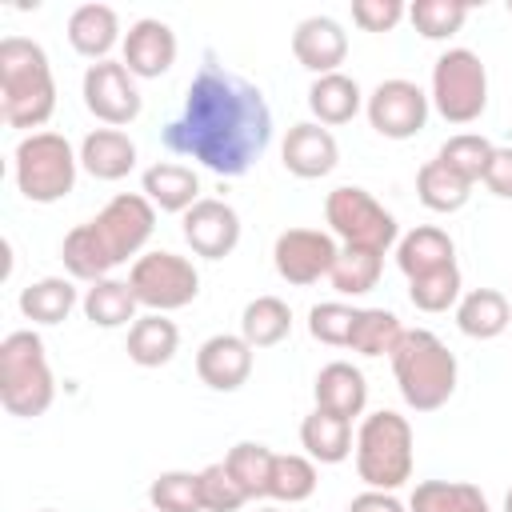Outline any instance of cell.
Returning a JSON list of instances; mask_svg holds the SVG:
<instances>
[{
  "label": "cell",
  "instance_id": "6da1fadb",
  "mask_svg": "<svg viewBox=\"0 0 512 512\" xmlns=\"http://www.w3.org/2000/svg\"><path fill=\"white\" fill-rule=\"evenodd\" d=\"M268 144L272 108L264 92L208 52L200 72L188 80L180 116L164 124V148L232 180L244 176Z\"/></svg>",
  "mask_w": 512,
  "mask_h": 512
},
{
  "label": "cell",
  "instance_id": "7a4b0ae2",
  "mask_svg": "<svg viewBox=\"0 0 512 512\" xmlns=\"http://www.w3.org/2000/svg\"><path fill=\"white\" fill-rule=\"evenodd\" d=\"M56 112V76L48 52L28 36L0 40V116L8 128H44Z\"/></svg>",
  "mask_w": 512,
  "mask_h": 512
},
{
  "label": "cell",
  "instance_id": "3957f363",
  "mask_svg": "<svg viewBox=\"0 0 512 512\" xmlns=\"http://www.w3.org/2000/svg\"><path fill=\"white\" fill-rule=\"evenodd\" d=\"M392 376L412 412H436L452 400L460 368L448 344L428 328H404L400 344L392 348Z\"/></svg>",
  "mask_w": 512,
  "mask_h": 512
},
{
  "label": "cell",
  "instance_id": "277c9868",
  "mask_svg": "<svg viewBox=\"0 0 512 512\" xmlns=\"http://www.w3.org/2000/svg\"><path fill=\"white\" fill-rule=\"evenodd\" d=\"M356 476L376 492H396L412 480L416 468V436L408 416L380 408L368 412L356 428Z\"/></svg>",
  "mask_w": 512,
  "mask_h": 512
},
{
  "label": "cell",
  "instance_id": "5b68a950",
  "mask_svg": "<svg viewBox=\"0 0 512 512\" xmlns=\"http://www.w3.org/2000/svg\"><path fill=\"white\" fill-rule=\"evenodd\" d=\"M56 400V376L48 368L44 340L32 328L8 332L0 340V404L8 416H44Z\"/></svg>",
  "mask_w": 512,
  "mask_h": 512
},
{
  "label": "cell",
  "instance_id": "8992f818",
  "mask_svg": "<svg viewBox=\"0 0 512 512\" xmlns=\"http://www.w3.org/2000/svg\"><path fill=\"white\" fill-rule=\"evenodd\" d=\"M80 152L60 132H32L12 152L16 188L32 204H56L76 188Z\"/></svg>",
  "mask_w": 512,
  "mask_h": 512
},
{
  "label": "cell",
  "instance_id": "52a82bcc",
  "mask_svg": "<svg viewBox=\"0 0 512 512\" xmlns=\"http://www.w3.org/2000/svg\"><path fill=\"white\" fill-rule=\"evenodd\" d=\"M324 220L344 248H368V252H388L400 240L396 216L360 184H340L324 200Z\"/></svg>",
  "mask_w": 512,
  "mask_h": 512
},
{
  "label": "cell",
  "instance_id": "ba28073f",
  "mask_svg": "<svg viewBox=\"0 0 512 512\" xmlns=\"http://www.w3.org/2000/svg\"><path fill=\"white\" fill-rule=\"evenodd\" d=\"M432 108L448 124H472L488 108V68L472 48H448L432 64Z\"/></svg>",
  "mask_w": 512,
  "mask_h": 512
},
{
  "label": "cell",
  "instance_id": "9c48e42d",
  "mask_svg": "<svg viewBox=\"0 0 512 512\" xmlns=\"http://www.w3.org/2000/svg\"><path fill=\"white\" fill-rule=\"evenodd\" d=\"M128 284H132L140 308L164 312V316L176 312V308H188L200 296V272H196V264L188 256L164 252V248H152L140 260H132Z\"/></svg>",
  "mask_w": 512,
  "mask_h": 512
},
{
  "label": "cell",
  "instance_id": "30bf717a",
  "mask_svg": "<svg viewBox=\"0 0 512 512\" xmlns=\"http://www.w3.org/2000/svg\"><path fill=\"white\" fill-rule=\"evenodd\" d=\"M88 224L100 236V244L112 256V264H124V260H140L144 256V244L156 232V208H152V200L144 192H120Z\"/></svg>",
  "mask_w": 512,
  "mask_h": 512
},
{
  "label": "cell",
  "instance_id": "8fae6325",
  "mask_svg": "<svg viewBox=\"0 0 512 512\" xmlns=\"http://www.w3.org/2000/svg\"><path fill=\"white\" fill-rule=\"evenodd\" d=\"M428 108H432L428 92H424L416 80H404V76L380 80V84L364 96V116H368V124H372L384 140H412L416 132H424Z\"/></svg>",
  "mask_w": 512,
  "mask_h": 512
},
{
  "label": "cell",
  "instance_id": "7c38bea8",
  "mask_svg": "<svg viewBox=\"0 0 512 512\" xmlns=\"http://www.w3.org/2000/svg\"><path fill=\"white\" fill-rule=\"evenodd\" d=\"M84 108L108 124V128H124L140 116L144 100H140V88H136V76L120 64V60H100V64H88L84 72Z\"/></svg>",
  "mask_w": 512,
  "mask_h": 512
},
{
  "label": "cell",
  "instance_id": "4fadbf2b",
  "mask_svg": "<svg viewBox=\"0 0 512 512\" xmlns=\"http://www.w3.org/2000/svg\"><path fill=\"white\" fill-rule=\"evenodd\" d=\"M340 256V244L332 232H320V228H284L272 244V264H276V276L296 284V288H308L316 284L320 276L332 272Z\"/></svg>",
  "mask_w": 512,
  "mask_h": 512
},
{
  "label": "cell",
  "instance_id": "5bb4252c",
  "mask_svg": "<svg viewBox=\"0 0 512 512\" xmlns=\"http://www.w3.org/2000/svg\"><path fill=\"white\" fill-rule=\"evenodd\" d=\"M180 232H184V244L204 256V260H224L236 252L240 244V212L216 196H204L196 200L184 216H180Z\"/></svg>",
  "mask_w": 512,
  "mask_h": 512
},
{
  "label": "cell",
  "instance_id": "9a60e30c",
  "mask_svg": "<svg viewBox=\"0 0 512 512\" xmlns=\"http://www.w3.org/2000/svg\"><path fill=\"white\" fill-rule=\"evenodd\" d=\"M176 32L172 24L156 20V16H144L136 20L128 32H124V44H120V64L136 76V80H160L172 64H176Z\"/></svg>",
  "mask_w": 512,
  "mask_h": 512
},
{
  "label": "cell",
  "instance_id": "2e32d148",
  "mask_svg": "<svg viewBox=\"0 0 512 512\" xmlns=\"http://www.w3.org/2000/svg\"><path fill=\"white\" fill-rule=\"evenodd\" d=\"M256 348L240 332H216L196 348V376L212 392H236L252 376Z\"/></svg>",
  "mask_w": 512,
  "mask_h": 512
},
{
  "label": "cell",
  "instance_id": "e0dca14e",
  "mask_svg": "<svg viewBox=\"0 0 512 512\" xmlns=\"http://www.w3.org/2000/svg\"><path fill=\"white\" fill-rule=\"evenodd\" d=\"M292 56L312 76L340 72V64L348 60V32H344V24L332 20V16H304L296 24V32H292Z\"/></svg>",
  "mask_w": 512,
  "mask_h": 512
},
{
  "label": "cell",
  "instance_id": "ac0fdd59",
  "mask_svg": "<svg viewBox=\"0 0 512 512\" xmlns=\"http://www.w3.org/2000/svg\"><path fill=\"white\" fill-rule=\"evenodd\" d=\"M280 160L292 176L320 180L340 164V144H336L332 128H324L316 120H300V124L288 128V136L280 144Z\"/></svg>",
  "mask_w": 512,
  "mask_h": 512
},
{
  "label": "cell",
  "instance_id": "d6986e66",
  "mask_svg": "<svg viewBox=\"0 0 512 512\" xmlns=\"http://www.w3.org/2000/svg\"><path fill=\"white\" fill-rule=\"evenodd\" d=\"M312 396H316V408L336 412V416H344V420H356V416H364V408H368V380H364V372H360L356 364L332 360V364H324V368L316 372Z\"/></svg>",
  "mask_w": 512,
  "mask_h": 512
},
{
  "label": "cell",
  "instance_id": "ffe728a7",
  "mask_svg": "<svg viewBox=\"0 0 512 512\" xmlns=\"http://www.w3.org/2000/svg\"><path fill=\"white\" fill-rule=\"evenodd\" d=\"M68 44H72L84 60H92V64L112 60V48L124 44L116 8H108V4H80V8L68 16Z\"/></svg>",
  "mask_w": 512,
  "mask_h": 512
},
{
  "label": "cell",
  "instance_id": "44dd1931",
  "mask_svg": "<svg viewBox=\"0 0 512 512\" xmlns=\"http://www.w3.org/2000/svg\"><path fill=\"white\" fill-rule=\"evenodd\" d=\"M76 152H80V168L92 180H124L136 168V144L124 128H92Z\"/></svg>",
  "mask_w": 512,
  "mask_h": 512
},
{
  "label": "cell",
  "instance_id": "7402d4cb",
  "mask_svg": "<svg viewBox=\"0 0 512 512\" xmlns=\"http://www.w3.org/2000/svg\"><path fill=\"white\" fill-rule=\"evenodd\" d=\"M140 192L152 200V208L176 212V216H184L196 200H204V196H200V176H196V168L176 164V160H156L152 168H144Z\"/></svg>",
  "mask_w": 512,
  "mask_h": 512
},
{
  "label": "cell",
  "instance_id": "603a6c76",
  "mask_svg": "<svg viewBox=\"0 0 512 512\" xmlns=\"http://www.w3.org/2000/svg\"><path fill=\"white\" fill-rule=\"evenodd\" d=\"M396 264H400V272H404L408 280L428 276V272H436V268H444V264H456V244H452V236H448L444 228H436V224H416L412 232H404V236L396 240Z\"/></svg>",
  "mask_w": 512,
  "mask_h": 512
},
{
  "label": "cell",
  "instance_id": "cb8c5ba5",
  "mask_svg": "<svg viewBox=\"0 0 512 512\" xmlns=\"http://www.w3.org/2000/svg\"><path fill=\"white\" fill-rule=\"evenodd\" d=\"M512 324V300L500 288H472L456 304V328L472 340H496Z\"/></svg>",
  "mask_w": 512,
  "mask_h": 512
},
{
  "label": "cell",
  "instance_id": "d4e9b609",
  "mask_svg": "<svg viewBox=\"0 0 512 512\" xmlns=\"http://www.w3.org/2000/svg\"><path fill=\"white\" fill-rule=\"evenodd\" d=\"M300 448L316 464H340V460H348L352 448H356L352 420H344L336 412H324V408H312L300 420Z\"/></svg>",
  "mask_w": 512,
  "mask_h": 512
},
{
  "label": "cell",
  "instance_id": "484cf974",
  "mask_svg": "<svg viewBox=\"0 0 512 512\" xmlns=\"http://www.w3.org/2000/svg\"><path fill=\"white\" fill-rule=\"evenodd\" d=\"M308 108H312L316 124L336 128V124L356 120V112L364 108V92L348 72H328L308 84Z\"/></svg>",
  "mask_w": 512,
  "mask_h": 512
},
{
  "label": "cell",
  "instance_id": "4316f807",
  "mask_svg": "<svg viewBox=\"0 0 512 512\" xmlns=\"http://www.w3.org/2000/svg\"><path fill=\"white\" fill-rule=\"evenodd\" d=\"M180 352V328L164 312H144L128 328V360L140 368H164Z\"/></svg>",
  "mask_w": 512,
  "mask_h": 512
},
{
  "label": "cell",
  "instance_id": "83f0119b",
  "mask_svg": "<svg viewBox=\"0 0 512 512\" xmlns=\"http://www.w3.org/2000/svg\"><path fill=\"white\" fill-rule=\"evenodd\" d=\"M80 308H84V316H88L96 328H124V324L132 328V324H136V308H140V300H136V292H132L128 280H112V276H104V280H96V284L84 288Z\"/></svg>",
  "mask_w": 512,
  "mask_h": 512
},
{
  "label": "cell",
  "instance_id": "f1b7e54d",
  "mask_svg": "<svg viewBox=\"0 0 512 512\" xmlns=\"http://www.w3.org/2000/svg\"><path fill=\"white\" fill-rule=\"evenodd\" d=\"M16 304H20L24 320L52 328V324H64L72 316V308L80 304V296H76L72 276H44V280L20 288V300Z\"/></svg>",
  "mask_w": 512,
  "mask_h": 512
},
{
  "label": "cell",
  "instance_id": "f546056e",
  "mask_svg": "<svg viewBox=\"0 0 512 512\" xmlns=\"http://www.w3.org/2000/svg\"><path fill=\"white\" fill-rule=\"evenodd\" d=\"M408 512H492V504L468 480H420L408 496Z\"/></svg>",
  "mask_w": 512,
  "mask_h": 512
},
{
  "label": "cell",
  "instance_id": "4dcf8cb0",
  "mask_svg": "<svg viewBox=\"0 0 512 512\" xmlns=\"http://www.w3.org/2000/svg\"><path fill=\"white\" fill-rule=\"evenodd\" d=\"M416 196L428 212H460L472 200V184L464 176H456L444 160H424L416 172Z\"/></svg>",
  "mask_w": 512,
  "mask_h": 512
},
{
  "label": "cell",
  "instance_id": "1f68e13d",
  "mask_svg": "<svg viewBox=\"0 0 512 512\" xmlns=\"http://www.w3.org/2000/svg\"><path fill=\"white\" fill-rule=\"evenodd\" d=\"M60 260H64L68 276H72V280H84V284H96V280H104V276L116 268L112 256L104 252L100 236L92 232V224H76V228L64 236Z\"/></svg>",
  "mask_w": 512,
  "mask_h": 512
},
{
  "label": "cell",
  "instance_id": "d6a6232c",
  "mask_svg": "<svg viewBox=\"0 0 512 512\" xmlns=\"http://www.w3.org/2000/svg\"><path fill=\"white\" fill-rule=\"evenodd\" d=\"M292 332V308L280 296H256L240 312V336L252 348H272Z\"/></svg>",
  "mask_w": 512,
  "mask_h": 512
},
{
  "label": "cell",
  "instance_id": "836d02e7",
  "mask_svg": "<svg viewBox=\"0 0 512 512\" xmlns=\"http://www.w3.org/2000/svg\"><path fill=\"white\" fill-rule=\"evenodd\" d=\"M272 460L276 452L260 440H240L228 448L224 456V468L232 472V480L248 492V500H264L268 496V480H272Z\"/></svg>",
  "mask_w": 512,
  "mask_h": 512
},
{
  "label": "cell",
  "instance_id": "e575fe53",
  "mask_svg": "<svg viewBox=\"0 0 512 512\" xmlns=\"http://www.w3.org/2000/svg\"><path fill=\"white\" fill-rule=\"evenodd\" d=\"M320 484V472H316V460L312 456H300V452H276L272 460V480H268V496L280 500V504H300L316 492Z\"/></svg>",
  "mask_w": 512,
  "mask_h": 512
},
{
  "label": "cell",
  "instance_id": "d590c367",
  "mask_svg": "<svg viewBox=\"0 0 512 512\" xmlns=\"http://www.w3.org/2000/svg\"><path fill=\"white\" fill-rule=\"evenodd\" d=\"M492 152H496V144L488 136H480V132H456V136H448L440 144L436 160H444L456 176H464L476 188V184H484V172L492 164Z\"/></svg>",
  "mask_w": 512,
  "mask_h": 512
},
{
  "label": "cell",
  "instance_id": "8d00e7d4",
  "mask_svg": "<svg viewBox=\"0 0 512 512\" xmlns=\"http://www.w3.org/2000/svg\"><path fill=\"white\" fill-rule=\"evenodd\" d=\"M384 272V252H368V248H340L328 280L340 296H364L380 284Z\"/></svg>",
  "mask_w": 512,
  "mask_h": 512
},
{
  "label": "cell",
  "instance_id": "74e56055",
  "mask_svg": "<svg viewBox=\"0 0 512 512\" xmlns=\"http://www.w3.org/2000/svg\"><path fill=\"white\" fill-rule=\"evenodd\" d=\"M400 336H404V324H400L396 312H388V308H360L348 348L360 352V356H392Z\"/></svg>",
  "mask_w": 512,
  "mask_h": 512
},
{
  "label": "cell",
  "instance_id": "f35d334b",
  "mask_svg": "<svg viewBox=\"0 0 512 512\" xmlns=\"http://www.w3.org/2000/svg\"><path fill=\"white\" fill-rule=\"evenodd\" d=\"M460 296H464V280H460V268H456V264H444V268H436V272H428V276L408 280V300H412V308L432 312V316L456 308Z\"/></svg>",
  "mask_w": 512,
  "mask_h": 512
},
{
  "label": "cell",
  "instance_id": "ab89813d",
  "mask_svg": "<svg viewBox=\"0 0 512 512\" xmlns=\"http://www.w3.org/2000/svg\"><path fill=\"white\" fill-rule=\"evenodd\" d=\"M148 504L152 512H204V500H200V472H160L152 484H148Z\"/></svg>",
  "mask_w": 512,
  "mask_h": 512
},
{
  "label": "cell",
  "instance_id": "60d3db41",
  "mask_svg": "<svg viewBox=\"0 0 512 512\" xmlns=\"http://www.w3.org/2000/svg\"><path fill=\"white\" fill-rule=\"evenodd\" d=\"M468 12L472 8L464 0H416V4H408V20H412V28L424 40H448V36H456L464 28Z\"/></svg>",
  "mask_w": 512,
  "mask_h": 512
},
{
  "label": "cell",
  "instance_id": "b9f144b4",
  "mask_svg": "<svg viewBox=\"0 0 512 512\" xmlns=\"http://www.w3.org/2000/svg\"><path fill=\"white\" fill-rule=\"evenodd\" d=\"M356 316H360V308H352L344 300L312 304V312H308V336L320 340V344H328V348H348L352 328H356Z\"/></svg>",
  "mask_w": 512,
  "mask_h": 512
},
{
  "label": "cell",
  "instance_id": "7bdbcfd3",
  "mask_svg": "<svg viewBox=\"0 0 512 512\" xmlns=\"http://www.w3.org/2000/svg\"><path fill=\"white\" fill-rule=\"evenodd\" d=\"M200 500H204V512H240L244 504H252L248 492L224 468V460L200 468Z\"/></svg>",
  "mask_w": 512,
  "mask_h": 512
},
{
  "label": "cell",
  "instance_id": "ee69618b",
  "mask_svg": "<svg viewBox=\"0 0 512 512\" xmlns=\"http://www.w3.org/2000/svg\"><path fill=\"white\" fill-rule=\"evenodd\" d=\"M408 16L404 0H352V24L364 32H392Z\"/></svg>",
  "mask_w": 512,
  "mask_h": 512
},
{
  "label": "cell",
  "instance_id": "f6af8a7d",
  "mask_svg": "<svg viewBox=\"0 0 512 512\" xmlns=\"http://www.w3.org/2000/svg\"><path fill=\"white\" fill-rule=\"evenodd\" d=\"M484 188L492 196H500V200H512V144L492 152V164L484 172Z\"/></svg>",
  "mask_w": 512,
  "mask_h": 512
},
{
  "label": "cell",
  "instance_id": "bcb514c9",
  "mask_svg": "<svg viewBox=\"0 0 512 512\" xmlns=\"http://www.w3.org/2000/svg\"><path fill=\"white\" fill-rule=\"evenodd\" d=\"M348 512H408V504H404L396 492L364 488L360 496H352V500H348Z\"/></svg>",
  "mask_w": 512,
  "mask_h": 512
},
{
  "label": "cell",
  "instance_id": "7dc6e473",
  "mask_svg": "<svg viewBox=\"0 0 512 512\" xmlns=\"http://www.w3.org/2000/svg\"><path fill=\"white\" fill-rule=\"evenodd\" d=\"M504 512H512V488L504 492Z\"/></svg>",
  "mask_w": 512,
  "mask_h": 512
},
{
  "label": "cell",
  "instance_id": "c3c4849f",
  "mask_svg": "<svg viewBox=\"0 0 512 512\" xmlns=\"http://www.w3.org/2000/svg\"><path fill=\"white\" fill-rule=\"evenodd\" d=\"M252 512H280V508H272V504H260V508H252Z\"/></svg>",
  "mask_w": 512,
  "mask_h": 512
},
{
  "label": "cell",
  "instance_id": "681fc988",
  "mask_svg": "<svg viewBox=\"0 0 512 512\" xmlns=\"http://www.w3.org/2000/svg\"><path fill=\"white\" fill-rule=\"evenodd\" d=\"M508 16H512V0H508Z\"/></svg>",
  "mask_w": 512,
  "mask_h": 512
},
{
  "label": "cell",
  "instance_id": "f907efd6",
  "mask_svg": "<svg viewBox=\"0 0 512 512\" xmlns=\"http://www.w3.org/2000/svg\"><path fill=\"white\" fill-rule=\"evenodd\" d=\"M40 512H56V508H40Z\"/></svg>",
  "mask_w": 512,
  "mask_h": 512
}]
</instances>
